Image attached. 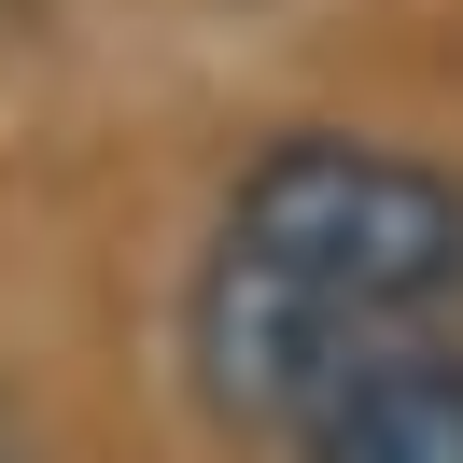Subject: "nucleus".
<instances>
[{"label": "nucleus", "mask_w": 463, "mask_h": 463, "mask_svg": "<svg viewBox=\"0 0 463 463\" xmlns=\"http://www.w3.org/2000/svg\"><path fill=\"white\" fill-rule=\"evenodd\" d=\"M463 309V183L379 141H281L197 267V379L225 421L295 435L365 351Z\"/></svg>", "instance_id": "1"}, {"label": "nucleus", "mask_w": 463, "mask_h": 463, "mask_svg": "<svg viewBox=\"0 0 463 463\" xmlns=\"http://www.w3.org/2000/svg\"><path fill=\"white\" fill-rule=\"evenodd\" d=\"M309 463H463V337H393L295 421Z\"/></svg>", "instance_id": "2"}, {"label": "nucleus", "mask_w": 463, "mask_h": 463, "mask_svg": "<svg viewBox=\"0 0 463 463\" xmlns=\"http://www.w3.org/2000/svg\"><path fill=\"white\" fill-rule=\"evenodd\" d=\"M0 463H14V449H0Z\"/></svg>", "instance_id": "3"}]
</instances>
